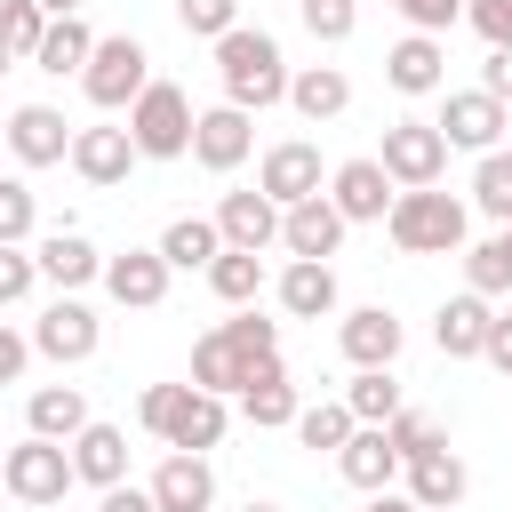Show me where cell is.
I'll use <instances>...</instances> for the list:
<instances>
[{
  "label": "cell",
  "instance_id": "6da1fadb",
  "mask_svg": "<svg viewBox=\"0 0 512 512\" xmlns=\"http://www.w3.org/2000/svg\"><path fill=\"white\" fill-rule=\"evenodd\" d=\"M136 424H144L152 440H168V448L208 456V448L232 432V400H224V392H200V384H144V392H136Z\"/></svg>",
  "mask_w": 512,
  "mask_h": 512
},
{
  "label": "cell",
  "instance_id": "7a4b0ae2",
  "mask_svg": "<svg viewBox=\"0 0 512 512\" xmlns=\"http://www.w3.org/2000/svg\"><path fill=\"white\" fill-rule=\"evenodd\" d=\"M216 80H224V104H240V112L288 104V56H280V40L264 24H232L216 40Z\"/></svg>",
  "mask_w": 512,
  "mask_h": 512
},
{
  "label": "cell",
  "instance_id": "3957f363",
  "mask_svg": "<svg viewBox=\"0 0 512 512\" xmlns=\"http://www.w3.org/2000/svg\"><path fill=\"white\" fill-rule=\"evenodd\" d=\"M384 232H392V248H400V256H464L472 208H464L456 192H440V184H408V192H392Z\"/></svg>",
  "mask_w": 512,
  "mask_h": 512
},
{
  "label": "cell",
  "instance_id": "277c9868",
  "mask_svg": "<svg viewBox=\"0 0 512 512\" xmlns=\"http://www.w3.org/2000/svg\"><path fill=\"white\" fill-rule=\"evenodd\" d=\"M144 80H152V48H144L136 32H96V48H88V64H80V96H88L96 112H128V104L144 96Z\"/></svg>",
  "mask_w": 512,
  "mask_h": 512
},
{
  "label": "cell",
  "instance_id": "5b68a950",
  "mask_svg": "<svg viewBox=\"0 0 512 512\" xmlns=\"http://www.w3.org/2000/svg\"><path fill=\"white\" fill-rule=\"evenodd\" d=\"M128 136H136V160H184L192 152V96L152 72L144 96L128 104Z\"/></svg>",
  "mask_w": 512,
  "mask_h": 512
},
{
  "label": "cell",
  "instance_id": "8992f818",
  "mask_svg": "<svg viewBox=\"0 0 512 512\" xmlns=\"http://www.w3.org/2000/svg\"><path fill=\"white\" fill-rule=\"evenodd\" d=\"M0 488H8L16 504H32V512H40V504H64V496L80 488V480H72V448H64V440L24 432V440L0 456Z\"/></svg>",
  "mask_w": 512,
  "mask_h": 512
},
{
  "label": "cell",
  "instance_id": "52a82bcc",
  "mask_svg": "<svg viewBox=\"0 0 512 512\" xmlns=\"http://www.w3.org/2000/svg\"><path fill=\"white\" fill-rule=\"evenodd\" d=\"M440 136H448V152H496L504 144V128H512V104H496L488 88H440V120H432Z\"/></svg>",
  "mask_w": 512,
  "mask_h": 512
},
{
  "label": "cell",
  "instance_id": "ba28073f",
  "mask_svg": "<svg viewBox=\"0 0 512 512\" xmlns=\"http://www.w3.org/2000/svg\"><path fill=\"white\" fill-rule=\"evenodd\" d=\"M96 344H104V320H96L80 296H48V304H40V320H32V360L80 368V360H96Z\"/></svg>",
  "mask_w": 512,
  "mask_h": 512
},
{
  "label": "cell",
  "instance_id": "9c48e42d",
  "mask_svg": "<svg viewBox=\"0 0 512 512\" xmlns=\"http://www.w3.org/2000/svg\"><path fill=\"white\" fill-rule=\"evenodd\" d=\"M376 160H384V176L408 192V184H440L448 176V136L432 128V120H392L384 128V144H376Z\"/></svg>",
  "mask_w": 512,
  "mask_h": 512
},
{
  "label": "cell",
  "instance_id": "30bf717a",
  "mask_svg": "<svg viewBox=\"0 0 512 512\" xmlns=\"http://www.w3.org/2000/svg\"><path fill=\"white\" fill-rule=\"evenodd\" d=\"M256 192H264V200H280V208H296V200L328 192L320 144H312V136H280V144H264V160H256Z\"/></svg>",
  "mask_w": 512,
  "mask_h": 512
},
{
  "label": "cell",
  "instance_id": "8fae6325",
  "mask_svg": "<svg viewBox=\"0 0 512 512\" xmlns=\"http://www.w3.org/2000/svg\"><path fill=\"white\" fill-rule=\"evenodd\" d=\"M248 152H256V112H240V104L192 112V160H200L208 176H232Z\"/></svg>",
  "mask_w": 512,
  "mask_h": 512
},
{
  "label": "cell",
  "instance_id": "7c38bea8",
  "mask_svg": "<svg viewBox=\"0 0 512 512\" xmlns=\"http://www.w3.org/2000/svg\"><path fill=\"white\" fill-rule=\"evenodd\" d=\"M392 176H384V160L376 152H360V160H336L328 168V200H336V216L344 224H384V208H392Z\"/></svg>",
  "mask_w": 512,
  "mask_h": 512
},
{
  "label": "cell",
  "instance_id": "4fadbf2b",
  "mask_svg": "<svg viewBox=\"0 0 512 512\" xmlns=\"http://www.w3.org/2000/svg\"><path fill=\"white\" fill-rule=\"evenodd\" d=\"M168 256L160 248H120V256H104V296L120 304V312H160L168 304Z\"/></svg>",
  "mask_w": 512,
  "mask_h": 512
},
{
  "label": "cell",
  "instance_id": "5bb4252c",
  "mask_svg": "<svg viewBox=\"0 0 512 512\" xmlns=\"http://www.w3.org/2000/svg\"><path fill=\"white\" fill-rule=\"evenodd\" d=\"M400 344H408V328H400L392 304H352V312L336 320V352H344L352 368H392Z\"/></svg>",
  "mask_w": 512,
  "mask_h": 512
},
{
  "label": "cell",
  "instance_id": "9a60e30c",
  "mask_svg": "<svg viewBox=\"0 0 512 512\" xmlns=\"http://www.w3.org/2000/svg\"><path fill=\"white\" fill-rule=\"evenodd\" d=\"M464 488H472V472H464V456H456L448 440L424 448V456H400V496H408V504H424V512H456Z\"/></svg>",
  "mask_w": 512,
  "mask_h": 512
},
{
  "label": "cell",
  "instance_id": "2e32d148",
  "mask_svg": "<svg viewBox=\"0 0 512 512\" xmlns=\"http://www.w3.org/2000/svg\"><path fill=\"white\" fill-rule=\"evenodd\" d=\"M32 264H40V280H48L56 296H80L88 280H104V248H96L88 232H72V224H56V232H40V248H32Z\"/></svg>",
  "mask_w": 512,
  "mask_h": 512
},
{
  "label": "cell",
  "instance_id": "e0dca14e",
  "mask_svg": "<svg viewBox=\"0 0 512 512\" xmlns=\"http://www.w3.org/2000/svg\"><path fill=\"white\" fill-rule=\"evenodd\" d=\"M384 80H392L400 96H440V88H448V40H440V32H400V40L384 48Z\"/></svg>",
  "mask_w": 512,
  "mask_h": 512
},
{
  "label": "cell",
  "instance_id": "ac0fdd59",
  "mask_svg": "<svg viewBox=\"0 0 512 512\" xmlns=\"http://www.w3.org/2000/svg\"><path fill=\"white\" fill-rule=\"evenodd\" d=\"M72 176L80 184H96V192H112V184H128V168H136V136H128V120L120 128H72Z\"/></svg>",
  "mask_w": 512,
  "mask_h": 512
},
{
  "label": "cell",
  "instance_id": "d6986e66",
  "mask_svg": "<svg viewBox=\"0 0 512 512\" xmlns=\"http://www.w3.org/2000/svg\"><path fill=\"white\" fill-rule=\"evenodd\" d=\"M272 296H280V312H288V320H336V304H344L336 264H320V256H288V264H280V280H272Z\"/></svg>",
  "mask_w": 512,
  "mask_h": 512
},
{
  "label": "cell",
  "instance_id": "ffe728a7",
  "mask_svg": "<svg viewBox=\"0 0 512 512\" xmlns=\"http://www.w3.org/2000/svg\"><path fill=\"white\" fill-rule=\"evenodd\" d=\"M288 112L312 120V128L344 120L352 112V72L344 64H288Z\"/></svg>",
  "mask_w": 512,
  "mask_h": 512
},
{
  "label": "cell",
  "instance_id": "44dd1931",
  "mask_svg": "<svg viewBox=\"0 0 512 512\" xmlns=\"http://www.w3.org/2000/svg\"><path fill=\"white\" fill-rule=\"evenodd\" d=\"M8 152H16V168H56L72 152V120L56 104H16L8 112Z\"/></svg>",
  "mask_w": 512,
  "mask_h": 512
},
{
  "label": "cell",
  "instance_id": "7402d4cb",
  "mask_svg": "<svg viewBox=\"0 0 512 512\" xmlns=\"http://www.w3.org/2000/svg\"><path fill=\"white\" fill-rule=\"evenodd\" d=\"M144 488H152L160 512H208V504H216V472H208V456H192V448H168Z\"/></svg>",
  "mask_w": 512,
  "mask_h": 512
},
{
  "label": "cell",
  "instance_id": "603a6c76",
  "mask_svg": "<svg viewBox=\"0 0 512 512\" xmlns=\"http://www.w3.org/2000/svg\"><path fill=\"white\" fill-rule=\"evenodd\" d=\"M344 232H352V224L336 216V200H328V192H312V200L280 208V248H288V256H320V264H328V256L344 248Z\"/></svg>",
  "mask_w": 512,
  "mask_h": 512
},
{
  "label": "cell",
  "instance_id": "cb8c5ba5",
  "mask_svg": "<svg viewBox=\"0 0 512 512\" xmlns=\"http://www.w3.org/2000/svg\"><path fill=\"white\" fill-rule=\"evenodd\" d=\"M64 448H72V480H80V488H112V480H128V432H120V424L88 416Z\"/></svg>",
  "mask_w": 512,
  "mask_h": 512
},
{
  "label": "cell",
  "instance_id": "d4e9b609",
  "mask_svg": "<svg viewBox=\"0 0 512 512\" xmlns=\"http://www.w3.org/2000/svg\"><path fill=\"white\" fill-rule=\"evenodd\" d=\"M216 232H224V248H280V200H264V192H224L216 200Z\"/></svg>",
  "mask_w": 512,
  "mask_h": 512
},
{
  "label": "cell",
  "instance_id": "484cf974",
  "mask_svg": "<svg viewBox=\"0 0 512 512\" xmlns=\"http://www.w3.org/2000/svg\"><path fill=\"white\" fill-rule=\"evenodd\" d=\"M488 320H496V304H488V296H472V288H456V296L432 312V344H440V360H480Z\"/></svg>",
  "mask_w": 512,
  "mask_h": 512
},
{
  "label": "cell",
  "instance_id": "4316f807",
  "mask_svg": "<svg viewBox=\"0 0 512 512\" xmlns=\"http://www.w3.org/2000/svg\"><path fill=\"white\" fill-rule=\"evenodd\" d=\"M232 400H240V416H248L256 432H288V424H296V408H304V400H296V384H288V360H264Z\"/></svg>",
  "mask_w": 512,
  "mask_h": 512
},
{
  "label": "cell",
  "instance_id": "83f0119b",
  "mask_svg": "<svg viewBox=\"0 0 512 512\" xmlns=\"http://www.w3.org/2000/svg\"><path fill=\"white\" fill-rule=\"evenodd\" d=\"M336 472H344L360 496H376V488H392V480H400V448L384 440V424H352V440L336 448Z\"/></svg>",
  "mask_w": 512,
  "mask_h": 512
},
{
  "label": "cell",
  "instance_id": "f1b7e54d",
  "mask_svg": "<svg viewBox=\"0 0 512 512\" xmlns=\"http://www.w3.org/2000/svg\"><path fill=\"white\" fill-rule=\"evenodd\" d=\"M88 48H96V32H88V16H48V32H40V48H32V72H48V80H80V64H88Z\"/></svg>",
  "mask_w": 512,
  "mask_h": 512
},
{
  "label": "cell",
  "instance_id": "f546056e",
  "mask_svg": "<svg viewBox=\"0 0 512 512\" xmlns=\"http://www.w3.org/2000/svg\"><path fill=\"white\" fill-rule=\"evenodd\" d=\"M80 424H88V392L80 384H40L24 400V432H40V440H72Z\"/></svg>",
  "mask_w": 512,
  "mask_h": 512
},
{
  "label": "cell",
  "instance_id": "4dcf8cb0",
  "mask_svg": "<svg viewBox=\"0 0 512 512\" xmlns=\"http://www.w3.org/2000/svg\"><path fill=\"white\" fill-rule=\"evenodd\" d=\"M152 248L168 256V272H208V256L224 248V232H216V216H176Z\"/></svg>",
  "mask_w": 512,
  "mask_h": 512
},
{
  "label": "cell",
  "instance_id": "1f68e13d",
  "mask_svg": "<svg viewBox=\"0 0 512 512\" xmlns=\"http://www.w3.org/2000/svg\"><path fill=\"white\" fill-rule=\"evenodd\" d=\"M208 288H216V304H256L264 296V256L256 248H216L208 256Z\"/></svg>",
  "mask_w": 512,
  "mask_h": 512
},
{
  "label": "cell",
  "instance_id": "d6a6232c",
  "mask_svg": "<svg viewBox=\"0 0 512 512\" xmlns=\"http://www.w3.org/2000/svg\"><path fill=\"white\" fill-rule=\"evenodd\" d=\"M192 384H200V392H224V400L248 384V360L232 352V336H224V328H208V336L192 344Z\"/></svg>",
  "mask_w": 512,
  "mask_h": 512
},
{
  "label": "cell",
  "instance_id": "836d02e7",
  "mask_svg": "<svg viewBox=\"0 0 512 512\" xmlns=\"http://www.w3.org/2000/svg\"><path fill=\"white\" fill-rule=\"evenodd\" d=\"M344 408H352V424H392L408 400H400L392 368H352V384H344Z\"/></svg>",
  "mask_w": 512,
  "mask_h": 512
},
{
  "label": "cell",
  "instance_id": "e575fe53",
  "mask_svg": "<svg viewBox=\"0 0 512 512\" xmlns=\"http://www.w3.org/2000/svg\"><path fill=\"white\" fill-rule=\"evenodd\" d=\"M464 288L472 296H504L512 288V224H496L480 248H464Z\"/></svg>",
  "mask_w": 512,
  "mask_h": 512
},
{
  "label": "cell",
  "instance_id": "d590c367",
  "mask_svg": "<svg viewBox=\"0 0 512 512\" xmlns=\"http://www.w3.org/2000/svg\"><path fill=\"white\" fill-rule=\"evenodd\" d=\"M224 336H232V352L248 360V376H256L264 360H280V320H264L256 304H232V320H224Z\"/></svg>",
  "mask_w": 512,
  "mask_h": 512
},
{
  "label": "cell",
  "instance_id": "8d00e7d4",
  "mask_svg": "<svg viewBox=\"0 0 512 512\" xmlns=\"http://www.w3.org/2000/svg\"><path fill=\"white\" fill-rule=\"evenodd\" d=\"M472 208H480L488 224H512V152H504V144L480 152V168H472Z\"/></svg>",
  "mask_w": 512,
  "mask_h": 512
},
{
  "label": "cell",
  "instance_id": "74e56055",
  "mask_svg": "<svg viewBox=\"0 0 512 512\" xmlns=\"http://www.w3.org/2000/svg\"><path fill=\"white\" fill-rule=\"evenodd\" d=\"M288 432H296L304 448H328V456H336V448L352 440V408H344V400H312V408H296Z\"/></svg>",
  "mask_w": 512,
  "mask_h": 512
},
{
  "label": "cell",
  "instance_id": "f35d334b",
  "mask_svg": "<svg viewBox=\"0 0 512 512\" xmlns=\"http://www.w3.org/2000/svg\"><path fill=\"white\" fill-rule=\"evenodd\" d=\"M40 32H48V8H40V0H0V48H8L16 64H32Z\"/></svg>",
  "mask_w": 512,
  "mask_h": 512
},
{
  "label": "cell",
  "instance_id": "ab89813d",
  "mask_svg": "<svg viewBox=\"0 0 512 512\" xmlns=\"http://www.w3.org/2000/svg\"><path fill=\"white\" fill-rule=\"evenodd\" d=\"M40 232V200H32V184L24 176H0V248H24Z\"/></svg>",
  "mask_w": 512,
  "mask_h": 512
},
{
  "label": "cell",
  "instance_id": "60d3db41",
  "mask_svg": "<svg viewBox=\"0 0 512 512\" xmlns=\"http://www.w3.org/2000/svg\"><path fill=\"white\" fill-rule=\"evenodd\" d=\"M296 16H304V32H312L320 48H336V40H352L360 0H296Z\"/></svg>",
  "mask_w": 512,
  "mask_h": 512
},
{
  "label": "cell",
  "instance_id": "b9f144b4",
  "mask_svg": "<svg viewBox=\"0 0 512 512\" xmlns=\"http://www.w3.org/2000/svg\"><path fill=\"white\" fill-rule=\"evenodd\" d=\"M384 440H392L400 456H424V448H440V440H448V424H440V416H424V408H400V416L384 424Z\"/></svg>",
  "mask_w": 512,
  "mask_h": 512
},
{
  "label": "cell",
  "instance_id": "7bdbcfd3",
  "mask_svg": "<svg viewBox=\"0 0 512 512\" xmlns=\"http://www.w3.org/2000/svg\"><path fill=\"white\" fill-rule=\"evenodd\" d=\"M176 24H184L192 40H224V32L240 24V0H176Z\"/></svg>",
  "mask_w": 512,
  "mask_h": 512
},
{
  "label": "cell",
  "instance_id": "ee69618b",
  "mask_svg": "<svg viewBox=\"0 0 512 512\" xmlns=\"http://www.w3.org/2000/svg\"><path fill=\"white\" fill-rule=\"evenodd\" d=\"M40 288V264H32V248H0V312L8 304H24Z\"/></svg>",
  "mask_w": 512,
  "mask_h": 512
},
{
  "label": "cell",
  "instance_id": "f6af8a7d",
  "mask_svg": "<svg viewBox=\"0 0 512 512\" xmlns=\"http://www.w3.org/2000/svg\"><path fill=\"white\" fill-rule=\"evenodd\" d=\"M392 8L408 16V32H440V40L464 24V0H392Z\"/></svg>",
  "mask_w": 512,
  "mask_h": 512
},
{
  "label": "cell",
  "instance_id": "bcb514c9",
  "mask_svg": "<svg viewBox=\"0 0 512 512\" xmlns=\"http://www.w3.org/2000/svg\"><path fill=\"white\" fill-rule=\"evenodd\" d=\"M464 24H472L488 48H512V0H464Z\"/></svg>",
  "mask_w": 512,
  "mask_h": 512
},
{
  "label": "cell",
  "instance_id": "7dc6e473",
  "mask_svg": "<svg viewBox=\"0 0 512 512\" xmlns=\"http://www.w3.org/2000/svg\"><path fill=\"white\" fill-rule=\"evenodd\" d=\"M480 360H488L496 376H512V312H496V320H488V336H480Z\"/></svg>",
  "mask_w": 512,
  "mask_h": 512
},
{
  "label": "cell",
  "instance_id": "c3c4849f",
  "mask_svg": "<svg viewBox=\"0 0 512 512\" xmlns=\"http://www.w3.org/2000/svg\"><path fill=\"white\" fill-rule=\"evenodd\" d=\"M24 368H32V336H16L0 320V384H24Z\"/></svg>",
  "mask_w": 512,
  "mask_h": 512
},
{
  "label": "cell",
  "instance_id": "681fc988",
  "mask_svg": "<svg viewBox=\"0 0 512 512\" xmlns=\"http://www.w3.org/2000/svg\"><path fill=\"white\" fill-rule=\"evenodd\" d=\"M96 512H160V504H152V488H136V480H112V488H96Z\"/></svg>",
  "mask_w": 512,
  "mask_h": 512
},
{
  "label": "cell",
  "instance_id": "f907efd6",
  "mask_svg": "<svg viewBox=\"0 0 512 512\" xmlns=\"http://www.w3.org/2000/svg\"><path fill=\"white\" fill-rule=\"evenodd\" d=\"M480 88H488L496 104H512V48H488V64H480Z\"/></svg>",
  "mask_w": 512,
  "mask_h": 512
},
{
  "label": "cell",
  "instance_id": "816d5d0a",
  "mask_svg": "<svg viewBox=\"0 0 512 512\" xmlns=\"http://www.w3.org/2000/svg\"><path fill=\"white\" fill-rule=\"evenodd\" d=\"M360 512H424V504H408V496H400V488H376V496H368V504H360Z\"/></svg>",
  "mask_w": 512,
  "mask_h": 512
},
{
  "label": "cell",
  "instance_id": "f5cc1de1",
  "mask_svg": "<svg viewBox=\"0 0 512 512\" xmlns=\"http://www.w3.org/2000/svg\"><path fill=\"white\" fill-rule=\"evenodd\" d=\"M40 8H48V16H80V0H40Z\"/></svg>",
  "mask_w": 512,
  "mask_h": 512
},
{
  "label": "cell",
  "instance_id": "db71d44e",
  "mask_svg": "<svg viewBox=\"0 0 512 512\" xmlns=\"http://www.w3.org/2000/svg\"><path fill=\"white\" fill-rule=\"evenodd\" d=\"M240 512H280V504H256V496H248V504H240Z\"/></svg>",
  "mask_w": 512,
  "mask_h": 512
},
{
  "label": "cell",
  "instance_id": "11a10c76",
  "mask_svg": "<svg viewBox=\"0 0 512 512\" xmlns=\"http://www.w3.org/2000/svg\"><path fill=\"white\" fill-rule=\"evenodd\" d=\"M8 64H16V56H8V48H0V72H8Z\"/></svg>",
  "mask_w": 512,
  "mask_h": 512
},
{
  "label": "cell",
  "instance_id": "9f6ffc18",
  "mask_svg": "<svg viewBox=\"0 0 512 512\" xmlns=\"http://www.w3.org/2000/svg\"><path fill=\"white\" fill-rule=\"evenodd\" d=\"M0 456H8V448H0Z\"/></svg>",
  "mask_w": 512,
  "mask_h": 512
}]
</instances>
